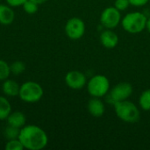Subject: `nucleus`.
<instances>
[{
    "mask_svg": "<svg viewBox=\"0 0 150 150\" xmlns=\"http://www.w3.org/2000/svg\"><path fill=\"white\" fill-rule=\"evenodd\" d=\"M18 139L24 148L28 150H41L48 143L47 133L36 125L24 126L20 129Z\"/></svg>",
    "mask_w": 150,
    "mask_h": 150,
    "instance_id": "f257e3e1",
    "label": "nucleus"
},
{
    "mask_svg": "<svg viewBox=\"0 0 150 150\" xmlns=\"http://www.w3.org/2000/svg\"><path fill=\"white\" fill-rule=\"evenodd\" d=\"M116 115L126 123H136L140 120V110L135 104L129 100H123L113 105Z\"/></svg>",
    "mask_w": 150,
    "mask_h": 150,
    "instance_id": "f03ea898",
    "label": "nucleus"
},
{
    "mask_svg": "<svg viewBox=\"0 0 150 150\" xmlns=\"http://www.w3.org/2000/svg\"><path fill=\"white\" fill-rule=\"evenodd\" d=\"M147 19L148 18L142 12H129L121 19V25L126 32L132 34H136L146 29Z\"/></svg>",
    "mask_w": 150,
    "mask_h": 150,
    "instance_id": "7ed1b4c3",
    "label": "nucleus"
},
{
    "mask_svg": "<svg viewBox=\"0 0 150 150\" xmlns=\"http://www.w3.org/2000/svg\"><path fill=\"white\" fill-rule=\"evenodd\" d=\"M44 95V91L41 85L33 81L25 82L20 85L18 97L19 98L29 104L39 102Z\"/></svg>",
    "mask_w": 150,
    "mask_h": 150,
    "instance_id": "20e7f679",
    "label": "nucleus"
},
{
    "mask_svg": "<svg viewBox=\"0 0 150 150\" xmlns=\"http://www.w3.org/2000/svg\"><path fill=\"white\" fill-rule=\"evenodd\" d=\"M87 90L91 97L102 98L107 95L110 91L109 79L103 75L92 76L87 83Z\"/></svg>",
    "mask_w": 150,
    "mask_h": 150,
    "instance_id": "39448f33",
    "label": "nucleus"
},
{
    "mask_svg": "<svg viewBox=\"0 0 150 150\" xmlns=\"http://www.w3.org/2000/svg\"><path fill=\"white\" fill-rule=\"evenodd\" d=\"M133 94V86L127 82H122L116 84L107 93V102L114 105L117 102L128 99Z\"/></svg>",
    "mask_w": 150,
    "mask_h": 150,
    "instance_id": "423d86ee",
    "label": "nucleus"
},
{
    "mask_svg": "<svg viewBox=\"0 0 150 150\" xmlns=\"http://www.w3.org/2000/svg\"><path fill=\"white\" fill-rule=\"evenodd\" d=\"M84 33L85 24L81 18L73 17L67 21L65 25V33L70 40H79L83 36Z\"/></svg>",
    "mask_w": 150,
    "mask_h": 150,
    "instance_id": "0eeeda50",
    "label": "nucleus"
},
{
    "mask_svg": "<svg viewBox=\"0 0 150 150\" xmlns=\"http://www.w3.org/2000/svg\"><path fill=\"white\" fill-rule=\"evenodd\" d=\"M121 11L116 9L114 6H110L105 8L101 15H100V21L102 25L106 29H113L117 27L121 23Z\"/></svg>",
    "mask_w": 150,
    "mask_h": 150,
    "instance_id": "6e6552de",
    "label": "nucleus"
},
{
    "mask_svg": "<svg viewBox=\"0 0 150 150\" xmlns=\"http://www.w3.org/2000/svg\"><path fill=\"white\" fill-rule=\"evenodd\" d=\"M65 83L72 90H81L87 84L85 75L79 70L69 71L65 76Z\"/></svg>",
    "mask_w": 150,
    "mask_h": 150,
    "instance_id": "1a4fd4ad",
    "label": "nucleus"
},
{
    "mask_svg": "<svg viewBox=\"0 0 150 150\" xmlns=\"http://www.w3.org/2000/svg\"><path fill=\"white\" fill-rule=\"evenodd\" d=\"M100 42L104 47L112 49L117 47L119 43V36L112 31V29H106L100 34Z\"/></svg>",
    "mask_w": 150,
    "mask_h": 150,
    "instance_id": "9d476101",
    "label": "nucleus"
},
{
    "mask_svg": "<svg viewBox=\"0 0 150 150\" xmlns=\"http://www.w3.org/2000/svg\"><path fill=\"white\" fill-rule=\"evenodd\" d=\"M87 110L89 113L95 118H100L104 115L105 111V106L100 98L92 97L87 105Z\"/></svg>",
    "mask_w": 150,
    "mask_h": 150,
    "instance_id": "9b49d317",
    "label": "nucleus"
},
{
    "mask_svg": "<svg viewBox=\"0 0 150 150\" xmlns=\"http://www.w3.org/2000/svg\"><path fill=\"white\" fill-rule=\"evenodd\" d=\"M15 18V12L9 4H0V24L3 25H11Z\"/></svg>",
    "mask_w": 150,
    "mask_h": 150,
    "instance_id": "f8f14e48",
    "label": "nucleus"
},
{
    "mask_svg": "<svg viewBox=\"0 0 150 150\" xmlns=\"http://www.w3.org/2000/svg\"><path fill=\"white\" fill-rule=\"evenodd\" d=\"M7 123L9 126L17 127L21 129L24 126H25L26 123V117L22 112H11L8 118L6 119Z\"/></svg>",
    "mask_w": 150,
    "mask_h": 150,
    "instance_id": "ddd939ff",
    "label": "nucleus"
},
{
    "mask_svg": "<svg viewBox=\"0 0 150 150\" xmlns=\"http://www.w3.org/2000/svg\"><path fill=\"white\" fill-rule=\"evenodd\" d=\"M20 85L14 80L6 79L3 81L2 84V91L7 97H17L19 93Z\"/></svg>",
    "mask_w": 150,
    "mask_h": 150,
    "instance_id": "4468645a",
    "label": "nucleus"
},
{
    "mask_svg": "<svg viewBox=\"0 0 150 150\" xmlns=\"http://www.w3.org/2000/svg\"><path fill=\"white\" fill-rule=\"evenodd\" d=\"M11 112V105L9 100L4 97L0 96V120H6L10 113Z\"/></svg>",
    "mask_w": 150,
    "mask_h": 150,
    "instance_id": "2eb2a0df",
    "label": "nucleus"
},
{
    "mask_svg": "<svg viewBox=\"0 0 150 150\" xmlns=\"http://www.w3.org/2000/svg\"><path fill=\"white\" fill-rule=\"evenodd\" d=\"M139 105L143 111H150V89L142 92L139 98Z\"/></svg>",
    "mask_w": 150,
    "mask_h": 150,
    "instance_id": "dca6fc26",
    "label": "nucleus"
},
{
    "mask_svg": "<svg viewBox=\"0 0 150 150\" xmlns=\"http://www.w3.org/2000/svg\"><path fill=\"white\" fill-rule=\"evenodd\" d=\"M25 64L21 62V61H16L13 62L11 65H10V69H11V74H13L15 76H18L21 75L22 73L25 72Z\"/></svg>",
    "mask_w": 150,
    "mask_h": 150,
    "instance_id": "f3484780",
    "label": "nucleus"
},
{
    "mask_svg": "<svg viewBox=\"0 0 150 150\" xmlns=\"http://www.w3.org/2000/svg\"><path fill=\"white\" fill-rule=\"evenodd\" d=\"M19 132H20L19 128H17V127L8 125V127H5L4 130V135L7 140L18 139V135H19Z\"/></svg>",
    "mask_w": 150,
    "mask_h": 150,
    "instance_id": "a211bd4d",
    "label": "nucleus"
},
{
    "mask_svg": "<svg viewBox=\"0 0 150 150\" xmlns=\"http://www.w3.org/2000/svg\"><path fill=\"white\" fill-rule=\"evenodd\" d=\"M11 75L10 65L4 60L0 59V81L6 80Z\"/></svg>",
    "mask_w": 150,
    "mask_h": 150,
    "instance_id": "6ab92c4d",
    "label": "nucleus"
},
{
    "mask_svg": "<svg viewBox=\"0 0 150 150\" xmlns=\"http://www.w3.org/2000/svg\"><path fill=\"white\" fill-rule=\"evenodd\" d=\"M4 149L6 150H23L25 149L23 144L19 141V139H12L8 140V142L5 144Z\"/></svg>",
    "mask_w": 150,
    "mask_h": 150,
    "instance_id": "aec40b11",
    "label": "nucleus"
},
{
    "mask_svg": "<svg viewBox=\"0 0 150 150\" xmlns=\"http://www.w3.org/2000/svg\"><path fill=\"white\" fill-rule=\"evenodd\" d=\"M23 10L25 13L27 14H34L38 11L39 9V4H37L36 3L33 2L32 0H27L23 5Z\"/></svg>",
    "mask_w": 150,
    "mask_h": 150,
    "instance_id": "412c9836",
    "label": "nucleus"
},
{
    "mask_svg": "<svg viewBox=\"0 0 150 150\" xmlns=\"http://www.w3.org/2000/svg\"><path fill=\"white\" fill-rule=\"evenodd\" d=\"M130 5L129 0H115L114 2V7L118 9L120 11H126Z\"/></svg>",
    "mask_w": 150,
    "mask_h": 150,
    "instance_id": "4be33fe9",
    "label": "nucleus"
},
{
    "mask_svg": "<svg viewBox=\"0 0 150 150\" xmlns=\"http://www.w3.org/2000/svg\"><path fill=\"white\" fill-rule=\"evenodd\" d=\"M7 4H9L11 7H18L22 6L27 0H5Z\"/></svg>",
    "mask_w": 150,
    "mask_h": 150,
    "instance_id": "5701e85b",
    "label": "nucleus"
},
{
    "mask_svg": "<svg viewBox=\"0 0 150 150\" xmlns=\"http://www.w3.org/2000/svg\"><path fill=\"white\" fill-rule=\"evenodd\" d=\"M149 2V0H129L130 5L133 6H136V7H141L145 5L146 4H148Z\"/></svg>",
    "mask_w": 150,
    "mask_h": 150,
    "instance_id": "b1692460",
    "label": "nucleus"
},
{
    "mask_svg": "<svg viewBox=\"0 0 150 150\" xmlns=\"http://www.w3.org/2000/svg\"><path fill=\"white\" fill-rule=\"evenodd\" d=\"M33 2H34V3H36L37 4H44V3H46L47 0H32Z\"/></svg>",
    "mask_w": 150,
    "mask_h": 150,
    "instance_id": "393cba45",
    "label": "nucleus"
},
{
    "mask_svg": "<svg viewBox=\"0 0 150 150\" xmlns=\"http://www.w3.org/2000/svg\"><path fill=\"white\" fill-rule=\"evenodd\" d=\"M146 29L148 30V32L150 33V18H148L147 19V24H146Z\"/></svg>",
    "mask_w": 150,
    "mask_h": 150,
    "instance_id": "a878e982",
    "label": "nucleus"
},
{
    "mask_svg": "<svg viewBox=\"0 0 150 150\" xmlns=\"http://www.w3.org/2000/svg\"><path fill=\"white\" fill-rule=\"evenodd\" d=\"M149 2H150V0H149Z\"/></svg>",
    "mask_w": 150,
    "mask_h": 150,
    "instance_id": "bb28decb",
    "label": "nucleus"
}]
</instances>
